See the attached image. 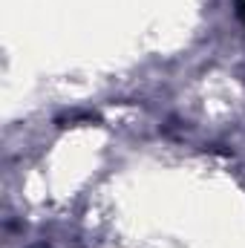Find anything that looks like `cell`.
<instances>
[{
	"label": "cell",
	"instance_id": "cell-1",
	"mask_svg": "<svg viewBox=\"0 0 245 248\" xmlns=\"http://www.w3.org/2000/svg\"><path fill=\"white\" fill-rule=\"evenodd\" d=\"M237 17L245 20V0H237Z\"/></svg>",
	"mask_w": 245,
	"mask_h": 248
}]
</instances>
